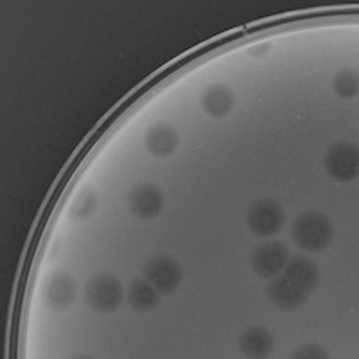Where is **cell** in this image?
<instances>
[{
  "instance_id": "2e32d148",
  "label": "cell",
  "mask_w": 359,
  "mask_h": 359,
  "mask_svg": "<svg viewBox=\"0 0 359 359\" xmlns=\"http://www.w3.org/2000/svg\"><path fill=\"white\" fill-rule=\"evenodd\" d=\"M291 358H297V359H304V358H318V359H323V358H329V354L325 352V348L318 347V345H306V347L298 348V351H294L293 354H291Z\"/></svg>"
},
{
  "instance_id": "9a60e30c",
  "label": "cell",
  "mask_w": 359,
  "mask_h": 359,
  "mask_svg": "<svg viewBox=\"0 0 359 359\" xmlns=\"http://www.w3.org/2000/svg\"><path fill=\"white\" fill-rule=\"evenodd\" d=\"M95 207H97V196H95V191H92V189H85V191H83L79 196H76V200H74L70 216L78 221L88 219V217L95 212Z\"/></svg>"
},
{
  "instance_id": "52a82bcc",
  "label": "cell",
  "mask_w": 359,
  "mask_h": 359,
  "mask_svg": "<svg viewBox=\"0 0 359 359\" xmlns=\"http://www.w3.org/2000/svg\"><path fill=\"white\" fill-rule=\"evenodd\" d=\"M290 259V250L282 241L271 239L264 241L252 252V269L253 273L259 275L261 278H273L278 275L286 266Z\"/></svg>"
},
{
  "instance_id": "8992f818",
  "label": "cell",
  "mask_w": 359,
  "mask_h": 359,
  "mask_svg": "<svg viewBox=\"0 0 359 359\" xmlns=\"http://www.w3.org/2000/svg\"><path fill=\"white\" fill-rule=\"evenodd\" d=\"M182 268L169 255H156L144 264V278H146L160 294H171L182 284Z\"/></svg>"
},
{
  "instance_id": "30bf717a",
  "label": "cell",
  "mask_w": 359,
  "mask_h": 359,
  "mask_svg": "<svg viewBox=\"0 0 359 359\" xmlns=\"http://www.w3.org/2000/svg\"><path fill=\"white\" fill-rule=\"evenodd\" d=\"M239 351L245 358H268L273 352V336L261 325L248 327L239 338Z\"/></svg>"
},
{
  "instance_id": "5bb4252c",
  "label": "cell",
  "mask_w": 359,
  "mask_h": 359,
  "mask_svg": "<svg viewBox=\"0 0 359 359\" xmlns=\"http://www.w3.org/2000/svg\"><path fill=\"white\" fill-rule=\"evenodd\" d=\"M332 92L341 99H354L358 97L359 81L355 70H339L332 79Z\"/></svg>"
},
{
  "instance_id": "5b68a950",
  "label": "cell",
  "mask_w": 359,
  "mask_h": 359,
  "mask_svg": "<svg viewBox=\"0 0 359 359\" xmlns=\"http://www.w3.org/2000/svg\"><path fill=\"white\" fill-rule=\"evenodd\" d=\"M86 304L97 313H115L124 302V287L114 275H99L86 284Z\"/></svg>"
},
{
  "instance_id": "7c38bea8",
  "label": "cell",
  "mask_w": 359,
  "mask_h": 359,
  "mask_svg": "<svg viewBox=\"0 0 359 359\" xmlns=\"http://www.w3.org/2000/svg\"><path fill=\"white\" fill-rule=\"evenodd\" d=\"M146 147L153 156H171L178 147V131L165 123L155 124L146 133Z\"/></svg>"
},
{
  "instance_id": "9c48e42d",
  "label": "cell",
  "mask_w": 359,
  "mask_h": 359,
  "mask_svg": "<svg viewBox=\"0 0 359 359\" xmlns=\"http://www.w3.org/2000/svg\"><path fill=\"white\" fill-rule=\"evenodd\" d=\"M78 293L76 282L65 271H56L45 286V306L53 311L69 309Z\"/></svg>"
},
{
  "instance_id": "277c9868",
  "label": "cell",
  "mask_w": 359,
  "mask_h": 359,
  "mask_svg": "<svg viewBox=\"0 0 359 359\" xmlns=\"http://www.w3.org/2000/svg\"><path fill=\"white\" fill-rule=\"evenodd\" d=\"M286 223V212L278 201L264 200L253 201L246 214V226L250 232L259 237H271L277 236Z\"/></svg>"
},
{
  "instance_id": "ba28073f",
  "label": "cell",
  "mask_w": 359,
  "mask_h": 359,
  "mask_svg": "<svg viewBox=\"0 0 359 359\" xmlns=\"http://www.w3.org/2000/svg\"><path fill=\"white\" fill-rule=\"evenodd\" d=\"M130 210L139 219H153L163 208V194L155 184H139L130 194Z\"/></svg>"
},
{
  "instance_id": "4fadbf2b",
  "label": "cell",
  "mask_w": 359,
  "mask_h": 359,
  "mask_svg": "<svg viewBox=\"0 0 359 359\" xmlns=\"http://www.w3.org/2000/svg\"><path fill=\"white\" fill-rule=\"evenodd\" d=\"M126 298L130 306L135 311H139V313H149V311H153L160 304V293L146 278L144 280L135 278L130 284V287H128Z\"/></svg>"
},
{
  "instance_id": "8fae6325",
  "label": "cell",
  "mask_w": 359,
  "mask_h": 359,
  "mask_svg": "<svg viewBox=\"0 0 359 359\" xmlns=\"http://www.w3.org/2000/svg\"><path fill=\"white\" fill-rule=\"evenodd\" d=\"M233 102H236V97H233L232 90L226 85L216 83L205 90L203 97H201V108L208 117L221 118L232 111Z\"/></svg>"
},
{
  "instance_id": "3957f363",
  "label": "cell",
  "mask_w": 359,
  "mask_h": 359,
  "mask_svg": "<svg viewBox=\"0 0 359 359\" xmlns=\"http://www.w3.org/2000/svg\"><path fill=\"white\" fill-rule=\"evenodd\" d=\"M323 168L327 175L338 184H348L358 178L359 151L358 146L347 140H339L327 149L323 156Z\"/></svg>"
},
{
  "instance_id": "7a4b0ae2",
  "label": "cell",
  "mask_w": 359,
  "mask_h": 359,
  "mask_svg": "<svg viewBox=\"0 0 359 359\" xmlns=\"http://www.w3.org/2000/svg\"><path fill=\"white\" fill-rule=\"evenodd\" d=\"M334 223L318 210H304L297 216L291 229L294 245L304 252L320 253L331 246L334 239Z\"/></svg>"
},
{
  "instance_id": "6da1fadb",
  "label": "cell",
  "mask_w": 359,
  "mask_h": 359,
  "mask_svg": "<svg viewBox=\"0 0 359 359\" xmlns=\"http://www.w3.org/2000/svg\"><path fill=\"white\" fill-rule=\"evenodd\" d=\"M320 280L316 262L307 255H294L287 259L280 273L275 275L266 287L269 302L282 311H294L307 302Z\"/></svg>"
}]
</instances>
